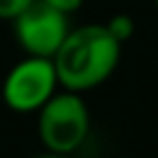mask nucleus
Listing matches in <instances>:
<instances>
[{
    "label": "nucleus",
    "mask_w": 158,
    "mask_h": 158,
    "mask_svg": "<svg viewBox=\"0 0 158 158\" xmlns=\"http://www.w3.org/2000/svg\"><path fill=\"white\" fill-rule=\"evenodd\" d=\"M105 26H107V30L121 44H123L126 40H130L133 33H135V21H133V16H128V14H114Z\"/></svg>",
    "instance_id": "obj_5"
},
{
    "label": "nucleus",
    "mask_w": 158,
    "mask_h": 158,
    "mask_svg": "<svg viewBox=\"0 0 158 158\" xmlns=\"http://www.w3.org/2000/svg\"><path fill=\"white\" fill-rule=\"evenodd\" d=\"M35 158H68V156H60V153H42V156H35Z\"/></svg>",
    "instance_id": "obj_8"
},
{
    "label": "nucleus",
    "mask_w": 158,
    "mask_h": 158,
    "mask_svg": "<svg viewBox=\"0 0 158 158\" xmlns=\"http://www.w3.org/2000/svg\"><path fill=\"white\" fill-rule=\"evenodd\" d=\"M89 107L74 91L54 93L40 109V139L51 153L68 156L74 149H79L89 135Z\"/></svg>",
    "instance_id": "obj_2"
},
{
    "label": "nucleus",
    "mask_w": 158,
    "mask_h": 158,
    "mask_svg": "<svg viewBox=\"0 0 158 158\" xmlns=\"http://www.w3.org/2000/svg\"><path fill=\"white\" fill-rule=\"evenodd\" d=\"M47 5L56 7L58 12H63V14H72V12H77L79 7L84 5V0H44Z\"/></svg>",
    "instance_id": "obj_7"
},
{
    "label": "nucleus",
    "mask_w": 158,
    "mask_h": 158,
    "mask_svg": "<svg viewBox=\"0 0 158 158\" xmlns=\"http://www.w3.org/2000/svg\"><path fill=\"white\" fill-rule=\"evenodd\" d=\"M12 23L21 49L28 56L40 58H54V54L70 33L68 14L47 5L44 0H35Z\"/></svg>",
    "instance_id": "obj_4"
},
{
    "label": "nucleus",
    "mask_w": 158,
    "mask_h": 158,
    "mask_svg": "<svg viewBox=\"0 0 158 158\" xmlns=\"http://www.w3.org/2000/svg\"><path fill=\"white\" fill-rule=\"evenodd\" d=\"M153 2H156V10H158V0H153Z\"/></svg>",
    "instance_id": "obj_9"
},
{
    "label": "nucleus",
    "mask_w": 158,
    "mask_h": 158,
    "mask_svg": "<svg viewBox=\"0 0 158 158\" xmlns=\"http://www.w3.org/2000/svg\"><path fill=\"white\" fill-rule=\"evenodd\" d=\"M58 77L51 58L28 56L7 72L2 84V100L14 112H40L56 93Z\"/></svg>",
    "instance_id": "obj_3"
},
{
    "label": "nucleus",
    "mask_w": 158,
    "mask_h": 158,
    "mask_svg": "<svg viewBox=\"0 0 158 158\" xmlns=\"http://www.w3.org/2000/svg\"><path fill=\"white\" fill-rule=\"evenodd\" d=\"M121 58V42L105 23H89L70 30L54 54L58 84L65 91H91L107 81Z\"/></svg>",
    "instance_id": "obj_1"
},
{
    "label": "nucleus",
    "mask_w": 158,
    "mask_h": 158,
    "mask_svg": "<svg viewBox=\"0 0 158 158\" xmlns=\"http://www.w3.org/2000/svg\"><path fill=\"white\" fill-rule=\"evenodd\" d=\"M35 0H0V19L14 21L26 7H30Z\"/></svg>",
    "instance_id": "obj_6"
}]
</instances>
